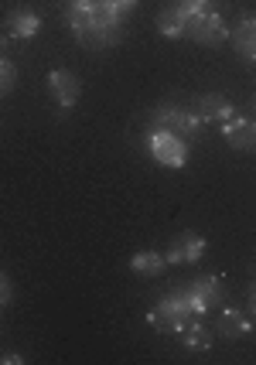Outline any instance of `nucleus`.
Returning a JSON list of instances; mask_svg holds the SVG:
<instances>
[{"label": "nucleus", "mask_w": 256, "mask_h": 365, "mask_svg": "<svg viewBox=\"0 0 256 365\" xmlns=\"http://www.w3.org/2000/svg\"><path fill=\"white\" fill-rule=\"evenodd\" d=\"M202 256H205V236H198V232H181V236L171 239L164 259H168L171 267H192V263H198Z\"/></svg>", "instance_id": "nucleus-7"}, {"label": "nucleus", "mask_w": 256, "mask_h": 365, "mask_svg": "<svg viewBox=\"0 0 256 365\" xmlns=\"http://www.w3.org/2000/svg\"><path fill=\"white\" fill-rule=\"evenodd\" d=\"M4 362H7V365H17V362H24V355H17V351H7V355H4Z\"/></svg>", "instance_id": "nucleus-20"}, {"label": "nucleus", "mask_w": 256, "mask_h": 365, "mask_svg": "<svg viewBox=\"0 0 256 365\" xmlns=\"http://www.w3.org/2000/svg\"><path fill=\"white\" fill-rule=\"evenodd\" d=\"M147 150H150V158L158 160L160 168H171V171L188 164V140H181V137L168 133V130L158 127L147 130Z\"/></svg>", "instance_id": "nucleus-4"}, {"label": "nucleus", "mask_w": 256, "mask_h": 365, "mask_svg": "<svg viewBox=\"0 0 256 365\" xmlns=\"http://www.w3.org/2000/svg\"><path fill=\"white\" fill-rule=\"evenodd\" d=\"M150 127L168 130L181 140H198L202 130H205V120L195 110H185V106H175V103H160L150 110Z\"/></svg>", "instance_id": "nucleus-3"}, {"label": "nucleus", "mask_w": 256, "mask_h": 365, "mask_svg": "<svg viewBox=\"0 0 256 365\" xmlns=\"http://www.w3.org/2000/svg\"><path fill=\"white\" fill-rule=\"evenodd\" d=\"M253 331V324H250V318L246 314H240V311H222V318H219V334L222 338H242V334Z\"/></svg>", "instance_id": "nucleus-14"}, {"label": "nucleus", "mask_w": 256, "mask_h": 365, "mask_svg": "<svg viewBox=\"0 0 256 365\" xmlns=\"http://www.w3.org/2000/svg\"><path fill=\"white\" fill-rule=\"evenodd\" d=\"M7 31L14 34V38H34V34L41 31V14L31 11V7H17L7 14Z\"/></svg>", "instance_id": "nucleus-13"}, {"label": "nucleus", "mask_w": 256, "mask_h": 365, "mask_svg": "<svg viewBox=\"0 0 256 365\" xmlns=\"http://www.w3.org/2000/svg\"><path fill=\"white\" fill-rule=\"evenodd\" d=\"M158 31L164 34V38H171V41H178V38L188 34V14L181 11V4H171V7L160 11L158 14Z\"/></svg>", "instance_id": "nucleus-12"}, {"label": "nucleus", "mask_w": 256, "mask_h": 365, "mask_svg": "<svg viewBox=\"0 0 256 365\" xmlns=\"http://www.w3.org/2000/svg\"><path fill=\"white\" fill-rule=\"evenodd\" d=\"M202 4H208V7H212V0H202Z\"/></svg>", "instance_id": "nucleus-24"}, {"label": "nucleus", "mask_w": 256, "mask_h": 365, "mask_svg": "<svg viewBox=\"0 0 256 365\" xmlns=\"http://www.w3.org/2000/svg\"><path fill=\"white\" fill-rule=\"evenodd\" d=\"M14 82H17V68H14V62L0 58V96L14 93Z\"/></svg>", "instance_id": "nucleus-17"}, {"label": "nucleus", "mask_w": 256, "mask_h": 365, "mask_svg": "<svg viewBox=\"0 0 256 365\" xmlns=\"http://www.w3.org/2000/svg\"><path fill=\"white\" fill-rule=\"evenodd\" d=\"M185 290H188V297H192V307L198 311V318L225 301V280L219 277V273H205V277L192 280Z\"/></svg>", "instance_id": "nucleus-6"}, {"label": "nucleus", "mask_w": 256, "mask_h": 365, "mask_svg": "<svg viewBox=\"0 0 256 365\" xmlns=\"http://www.w3.org/2000/svg\"><path fill=\"white\" fill-rule=\"evenodd\" d=\"M147 321H150L160 334H168V331L181 334L188 324H192V321H198V311L192 307L188 290L181 287V290H171V294L158 304V311H150V314H147Z\"/></svg>", "instance_id": "nucleus-2"}, {"label": "nucleus", "mask_w": 256, "mask_h": 365, "mask_svg": "<svg viewBox=\"0 0 256 365\" xmlns=\"http://www.w3.org/2000/svg\"><path fill=\"white\" fill-rule=\"evenodd\" d=\"M106 4H110V7H116L120 14H130V11H133V7H137L140 0H106Z\"/></svg>", "instance_id": "nucleus-18"}, {"label": "nucleus", "mask_w": 256, "mask_h": 365, "mask_svg": "<svg viewBox=\"0 0 256 365\" xmlns=\"http://www.w3.org/2000/svg\"><path fill=\"white\" fill-rule=\"evenodd\" d=\"M188 38L205 48H222L229 41V24L219 11H202V14H188Z\"/></svg>", "instance_id": "nucleus-5"}, {"label": "nucleus", "mask_w": 256, "mask_h": 365, "mask_svg": "<svg viewBox=\"0 0 256 365\" xmlns=\"http://www.w3.org/2000/svg\"><path fill=\"white\" fill-rule=\"evenodd\" d=\"M253 113H256V96H253Z\"/></svg>", "instance_id": "nucleus-23"}, {"label": "nucleus", "mask_w": 256, "mask_h": 365, "mask_svg": "<svg viewBox=\"0 0 256 365\" xmlns=\"http://www.w3.org/2000/svg\"><path fill=\"white\" fill-rule=\"evenodd\" d=\"M4 55H7V38L0 34V58H4Z\"/></svg>", "instance_id": "nucleus-22"}, {"label": "nucleus", "mask_w": 256, "mask_h": 365, "mask_svg": "<svg viewBox=\"0 0 256 365\" xmlns=\"http://www.w3.org/2000/svg\"><path fill=\"white\" fill-rule=\"evenodd\" d=\"M7 301H11V280H7V277L0 273V307H4Z\"/></svg>", "instance_id": "nucleus-19"}, {"label": "nucleus", "mask_w": 256, "mask_h": 365, "mask_svg": "<svg viewBox=\"0 0 256 365\" xmlns=\"http://www.w3.org/2000/svg\"><path fill=\"white\" fill-rule=\"evenodd\" d=\"M253 65H256V62H253Z\"/></svg>", "instance_id": "nucleus-25"}, {"label": "nucleus", "mask_w": 256, "mask_h": 365, "mask_svg": "<svg viewBox=\"0 0 256 365\" xmlns=\"http://www.w3.org/2000/svg\"><path fill=\"white\" fill-rule=\"evenodd\" d=\"M250 311H253V318H256V284L250 287Z\"/></svg>", "instance_id": "nucleus-21"}, {"label": "nucleus", "mask_w": 256, "mask_h": 365, "mask_svg": "<svg viewBox=\"0 0 256 365\" xmlns=\"http://www.w3.org/2000/svg\"><path fill=\"white\" fill-rule=\"evenodd\" d=\"M181 341H185V349H192V351L212 349V334H208V328L205 324H198V321H192V324L181 331Z\"/></svg>", "instance_id": "nucleus-16"}, {"label": "nucleus", "mask_w": 256, "mask_h": 365, "mask_svg": "<svg viewBox=\"0 0 256 365\" xmlns=\"http://www.w3.org/2000/svg\"><path fill=\"white\" fill-rule=\"evenodd\" d=\"M164 267H168V259L160 253H154V250H144V253H137L130 259V270L140 273V277H158Z\"/></svg>", "instance_id": "nucleus-15"}, {"label": "nucleus", "mask_w": 256, "mask_h": 365, "mask_svg": "<svg viewBox=\"0 0 256 365\" xmlns=\"http://www.w3.org/2000/svg\"><path fill=\"white\" fill-rule=\"evenodd\" d=\"M192 110L205 120V123H225L236 116V106L225 99V96H198L192 103Z\"/></svg>", "instance_id": "nucleus-10"}, {"label": "nucleus", "mask_w": 256, "mask_h": 365, "mask_svg": "<svg viewBox=\"0 0 256 365\" xmlns=\"http://www.w3.org/2000/svg\"><path fill=\"white\" fill-rule=\"evenodd\" d=\"M222 137L232 150L250 154V150H256V120L253 116H240V113H236L232 120H225L222 123Z\"/></svg>", "instance_id": "nucleus-8"}, {"label": "nucleus", "mask_w": 256, "mask_h": 365, "mask_svg": "<svg viewBox=\"0 0 256 365\" xmlns=\"http://www.w3.org/2000/svg\"><path fill=\"white\" fill-rule=\"evenodd\" d=\"M65 21L82 48H113L123 38V21L106 0H65Z\"/></svg>", "instance_id": "nucleus-1"}, {"label": "nucleus", "mask_w": 256, "mask_h": 365, "mask_svg": "<svg viewBox=\"0 0 256 365\" xmlns=\"http://www.w3.org/2000/svg\"><path fill=\"white\" fill-rule=\"evenodd\" d=\"M48 93L55 96V103L62 106V110H68V106H76L82 96V82L76 72H68V68H55V72H48Z\"/></svg>", "instance_id": "nucleus-9"}, {"label": "nucleus", "mask_w": 256, "mask_h": 365, "mask_svg": "<svg viewBox=\"0 0 256 365\" xmlns=\"http://www.w3.org/2000/svg\"><path fill=\"white\" fill-rule=\"evenodd\" d=\"M229 41L246 62H256V17H242L240 24L229 28Z\"/></svg>", "instance_id": "nucleus-11"}]
</instances>
